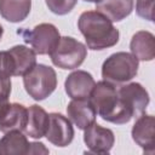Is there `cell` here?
Instances as JSON below:
<instances>
[{
  "label": "cell",
  "mask_w": 155,
  "mask_h": 155,
  "mask_svg": "<svg viewBox=\"0 0 155 155\" xmlns=\"http://www.w3.org/2000/svg\"><path fill=\"white\" fill-rule=\"evenodd\" d=\"M15 74V62L11 53L0 51V79H11Z\"/></svg>",
  "instance_id": "obj_21"
},
{
  "label": "cell",
  "mask_w": 155,
  "mask_h": 155,
  "mask_svg": "<svg viewBox=\"0 0 155 155\" xmlns=\"http://www.w3.org/2000/svg\"><path fill=\"white\" fill-rule=\"evenodd\" d=\"M94 85L96 81L93 76L85 70H75L70 73L64 81L65 92L71 99L88 98Z\"/></svg>",
  "instance_id": "obj_10"
},
{
  "label": "cell",
  "mask_w": 155,
  "mask_h": 155,
  "mask_svg": "<svg viewBox=\"0 0 155 155\" xmlns=\"http://www.w3.org/2000/svg\"><path fill=\"white\" fill-rule=\"evenodd\" d=\"M84 1H88V2H98L99 0H84Z\"/></svg>",
  "instance_id": "obj_26"
},
{
  "label": "cell",
  "mask_w": 155,
  "mask_h": 155,
  "mask_svg": "<svg viewBox=\"0 0 155 155\" xmlns=\"http://www.w3.org/2000/svg\"><path fill=\"white\" fill-rule=\"evenodd\" d=\"M90 101L94 107L96 113L104 120L116 125L127 124L132 115L125 107L117 93V86L107 82L104 80L98 81L91 94Z\"/></svg>",
  "instance_id": "obj_2"
},
{
  "label": "cell",
  "mask_w": 155,
  "mask_h": 155,
  "mask_svg": "<svg viewBox=\"0 0 155 155\" xmlns=\"http://www.w3.org/2000/svg\"><path fill=\"white\" fill-rule=\"evenodd\" d=\"M15 62L13 76H24L36 64V53L24 45H16L8 50Z\"/></svg>",
  "instance_id": "obj_17"
},
{
  "label": "cell",
  "mask_w": 155,
  "mask_h": 155,
  "mask_svg": "<svg viewBox=\"0 0 155 155\" xmlns=\"http://www.w3.org/2000/svg\"><path fill=\"white\" fill-rule=\"evenodd\" d=\"M48 126V114L40 105H30L28 109V120L25 125V133L34 138L40 139L45 136Z\"/></svg>",
  "instance_id": "obj_16"
},
{
  "label": "cell",
  "mask_w": 155,
  "mask_h": 155,
  "mask_svg": "<svg viewBox=\"0 0 155 155\" xmlns=\"http://www.w3.org/2000/svg\"><path fill=\"white\" fill-rule=\"evenodd\" d=\"M11 94V79H0V111L8 104Z\"/></svg>",
  "instance_id": "obj_23"
},
{
  "label": "cell",
  "mask_w": 155,
  "mask_h": 155,
  "mask_svg": "<svg viewBox=\"0 0 155 155\" xmlns=\"http://www.w3.org/2000/svg\"><path fill=\"white\" fill-rule=\"evenodd\" d=\"M154 125L155 119L153 115L142 114L132 127V139L147 154L154 153Z\"/></svg>",
  "instance_id": "obj_12"
},
{
  "label": "cell",
  "mask_w": 155,
  "mask_h": 155,
  "mask_svg": "<svg viewBox=\"0 0 155 155\" xmlns=\"http://www.w3.org/2000/svg\"><path fill=\"white\" fill-rule=\"evenodd\" d=\"M50 56L56 67L71 70L79 68L84 63L87 56V47L85 44L71 36H61L57 46Z\"/></svg>",
  "instance_id": "obj_5"
},
{
  "label": "cell",
  "mask_w": 155,
  "mask_h": 155,
  "mask_svg": "<svg viewBox=\"0 0 155 155\" xmlns=\"http://www.w3.org/2000/svg\"><path fill=\"white\" fill-rule=\"evenodd\" d=\"M139 61L128 52H116L110 54L102 65V78L104 81L120 86L132 80L138 73Z\"/></svg>",
  "instance_id": "obj_3"
},
{
  "label": "cell",
  "mask_w": 155,
  "mask_h": 155,
  "mask_svg": "<svg viewBox=\"0 0 155 155\" xmlns=\"http://www.w3.org/2000/svg\"><path fill=\"white\" fill-rule=\"evenodd\" d=\"M154 0H137L136 12L139 17L153 22L154 21Z\"/></svg>",
  "instance_id": "obj_22"
},
{
  "label": "cell",
  "mask_w": 155,
  "mask_h": 155,
  "mask_svg": "<svg viewBox=\"0 0 155 155\" xmlns=\"http://www.w3.org/2000/svg\"><path fill=\"white\" fill-rule=\"evenodd\" d=\"M84 131V142L91 153L108 154L111 150L115 143V136L110 128L102 127L101 125L93 122Z\"/></svg>",
  "instance_id": "obj_9"
},
{
  "label": "cell",
  "mask_w": 155,
  "mask_h": 155,
  "mask_svg": "<svg viewBox=\"0 0 155 155\" xmlns=\"http://www.w3.org/2000/svg\"><path fill=\"white\" fill-rule=\"evenodd\" d=\"M27 93L35 101H44L53 93L57 87V74L53 68L45 64L35 67L23 76Z\"/></svg>",
  "instance_id": "obj_4"
},
{
  "label": "cell",
  "mask_w": 155,
  "mask_h": 155,
  "mask_svg": "<svg viewBox=\"0 0 155 155\" xmlns=\"http://www.w3.org/2000/svg\"><path fill=\"white\" fill-rule=\"evenodd\" d=\"M48 10L58 16L69 13L76 5L78 0H45Z\"/></svg>",
  "instance_id": "obj_20"
},
{
  "label": "cell",
  "mask_w": 155,
  "mask_h": 155,
  "mask_svg": "<svg viewBox=\"0 0 155 155\" xmlns=\"http://www.w3.org/2000/svg\"><path fill=\"white\" fill-rule=\"evenodd\" d=\"M48 154V149L45 148V145L42 143H38V142H34V143H29V150H28V154Z\"/></svg>",
  "instance_id": "obj_24"
},
{
  "label": "cell",
  "mask_w": 155,
  "mask_h": 155,
  "mask_svg": "<svg viewBox=\"0 0 155 155\" xmlns=\"http://www.w3.org/2000/svg\"><path fill=\"white\" fill-rule=\"evenodd\" d=\"M2 34H4V28H2V25L0 24V39L2 38Z\"/></svg>",
  "instance_id": "obj_25"
},
{
  "label": "cell",
  "mask_w": 155,
  "mask_h": 155,
  "mask_svg": "<svg viewBox=\"0 0 155 155\" xmlns=\"http://www.w3.org/2000/svg\"><path fill=\"white\" fill-rule=\"evenodd\" d=\"M78 28L91 50H105L119 42L120 33L113 22L97 11H85L78 19Z\"/></svg>",
  "instance_id": "obj_1"
},
{
  "label": "cell",
  "mask_w": 155,
  "mask_h": 155,
  "mask_svg": "<svg viewBox=\"0 0 155 155\" xmlns=\"http://www.w3.org/2000/svg\"><path fill=\"white\" fill-rule=\"evenodd\" d=\"M132 0H99L96 2V11L111 22H120L131 15Z\"/></svg>",
  "instance_id": "obj_15"
},
{
  "label": "cell",
  "mask_w": 155,
  "mask_h": 155,
  "mask_svg": "<svg viewBox=\"0 0 155 155\" xmlns=\"http://www.w3.org/2000/svg\"><path fill=\"white\" fill-rule=\"evenodd\" d=\"M117 93L125 107L130 110L132 117H138L145 113L150 97L145 87L139 82H130L117 86Z\"/></svg>",
  "instance_id": "obj_7"
},
{
  "label": "cell",
  "mask_w": 155,
  "mask_h": 155,
  "mask_svg": "<svg viewBox=\"0 0 155 155\" xmlns=\"http://www.w3.org/2000/svg\"><path fill=\"white\" fill-rule=\"evenodd\" d=\"M28 120V109L18 103H8L0 111V131H24Z\"/></svg>",
  "instance_id": "obj_13"
},
{
  "label": "cell",
  "mask_w": 155,
  "mask_h": 155,
  "mask_svg": "<svg viewBox=\"0 0 155 155\" xmlns=\"http://www.w3.org/2000/svg\"><path fill=\"white\" fill-rule=\"evenodd\" d=\"M29 142L22 131H10L0 139V155H25Z\"/></svg>",
  "instance_id": "obj_19"
},
{
  "label": "cell",
  "mask_w": 155,
  "mask_h": 155,
  "mask_svg": "<svg viewBox=\"0 0 155 155\" xmlns=\"http://www.w3.org/2000/svg\"><path fill=\"white\" fill-rule=\"evenodd\" d=\"M23 36L36 54H50L61 39L58 29L51 23H40Z\"/></svg>",
  "instance_id": "obj_6"
},
{
  "label": "cell",
  "mask_w": 155,
  "mask_h": 155,
  "mask_svg": "<svg viewBox=\"0 0 155 155\" xmlns=\"http://www.w3.org/2000/svg\"><path fill=\"white\" fill-rule=\"evenodd\" d=\"M67 115L68 119L80 130H85L91 126L93 122H96L97 117V113L90 98L71 99L67 107Z\"/></svg>",
  "instance_id": "obj_11"
},
{
  "label": "cell",
  "mask_w": 155,
  "mask_h": 155,
  "mask_svg": "<svg viewBox=\"0 0 155 155\" xmlns=\"http://www.w3.org/2000/svg\"><path fill=\"white\" fill-rule=\"evenodd\" d=\"M31 10V0H0V15L11 23L24 21Z\"/></svg>",
  "instance_id": "obj_18"
},
{
  "label": "cell",
  "mask_w": 155,
  "mask_h": 155,
  "mask_svg": "<svg viewBox=\"0 0 155 155\" xmlns=\"http://www.w3.org/2000/svg\"><path fill=\"white\" fill-rule=\"evenodd\" d=\"M45 136L47 140L56 147L64 148L69 145L74 138L71 121L59 113L48 114V126Z\"/></svg>",
  "instance_id": "obj_8"
},
{
  "label": "cell",
  "mask_w": 155,
  "mask_h": 155,
  "mask_svg": "<svg viewBox=\"0 0 155 155\" xmlns=\"http://www.w3.org/2000/svg\"><path fill=\"white\" fill-rule=\"evenodd\" d=\"M130 48L138 61H153L155 57V36L148 30H139L132 36Z\"/></svg>",
  "instance_id": "obj_14"
}]
</instances>
